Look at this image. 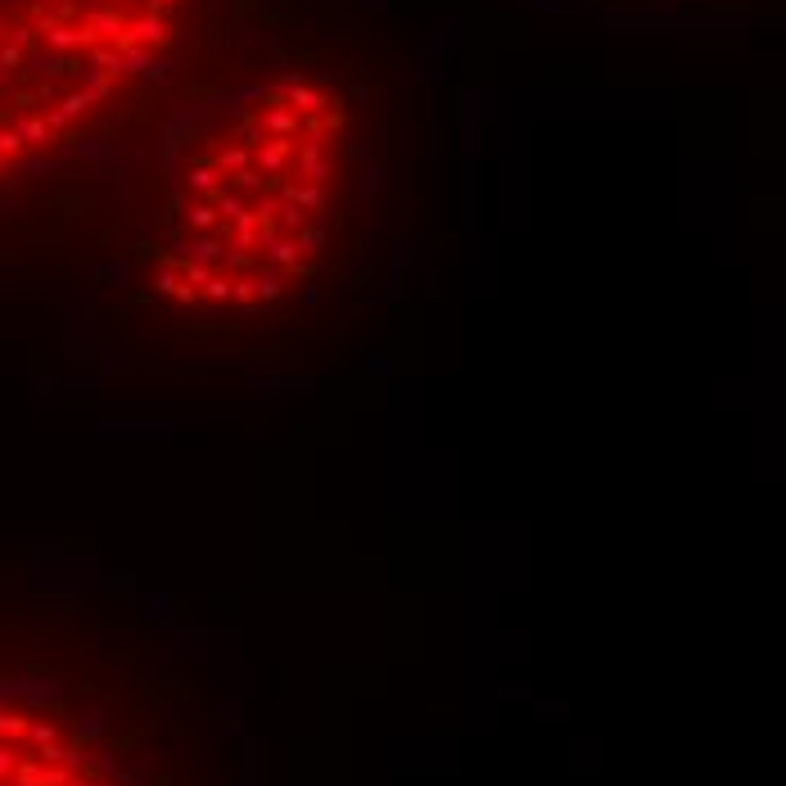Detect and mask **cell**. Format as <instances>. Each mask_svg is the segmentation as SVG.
<instances>
[{
	"label": "cell",
	"instance_id": "6da1fadb",
	"mask_svg": "<svg viewBox=\"0 0 786 786\" xmlns=\"http://www.w3.org/2000/svg\"><path fill=\"white\" fill-rule=\"evenodd\" d=\"M353 118L321 77H276L181 145L141 285L203 321L272 312L317 276L348 186Z\"/></svg>",
	"mask_w": 786,
	"mask_h": 786
},
{
	"label": "cell",
	"instance_id": "7a4b0ae2",
	"mask_svg": "<svg viewBox=\"0 0 786 786\" xmlns=\"http://www.w3.org/2000/svg\"><path fill=\"white\" fill-rule=\"evenodd\" d=\"M190 0H0V181L77 145L181 41Z\"/></svg>",
	"mask_w": 786,
	"mask_h": 786
}]
</instances>
